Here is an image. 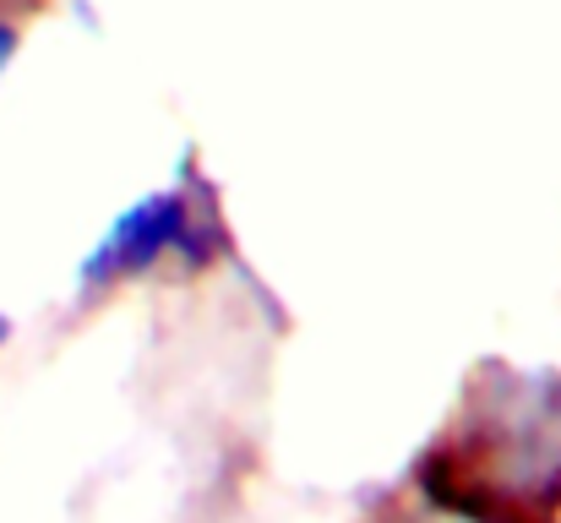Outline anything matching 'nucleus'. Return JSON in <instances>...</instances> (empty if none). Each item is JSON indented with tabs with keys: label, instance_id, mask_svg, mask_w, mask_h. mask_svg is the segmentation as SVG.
<instances>
[{
	"label": "nucleus",
	"instance_id": "nucleus-1",
	"mask_svg": "<svg viewBox=\"0 0 561 523\" xmlns=\"http://www.w3.org/2000/svg\"><path fill=\"white\" fill-rule=\"evenodd\" d=\"M186 229V207L181 196H148L142 207H131L126 218H115V229L104 235V246L88 257L82 278H115V273H137L148 262H159V251L170 240H181Z\"/></svg>",
	"mask_w": 561,
	"mask_h": 523
},
{
	"label": "nucleus",
	"instance_id": "nucleus-2",
	"mask_svg": "<svg viewBox=\"0 0 561 523\" xmlns=\"http://www.w3.org/2000/svg\"><path fill=\"white\" fill-rule=\"evenodd\" d=\"M11 55H16V27H11V22H0V71L11 66Z\"/></svg>",
	"mask_w": 561,
	"mask_h": 523
},
{
	"label": "nucleus",
	"instance_id": "nucleus-3",
	"mask_svg": "<svg viewBox=\"0 0 561 523\" xmlns=\"http://www.w3.org/2000/svg\"><path fill=\"white\" fill-rule=\"evenodd\" d=\"M5 333H11V328H5V317H0V344H5Z\"/></svg>",
	"mask_w": 561,
	"mask_h": 523
}]
</instances>
